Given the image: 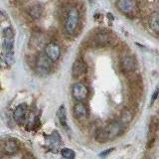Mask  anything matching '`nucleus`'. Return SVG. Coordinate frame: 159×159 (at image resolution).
I'll list each match as a JSON object with an SVG mask.
<instances>
[{
  "label": "nucleus",
  "instance_id": "1",
  "mask_svg": "<svg viewBox=\"0 0 159 159\" xmlns=\"http://www.w3.org/2000/svg\"><path fill=\"white\" fill-rule=\"evenodd\" d=\"M123 126L124 125L119 120L109 122L104 127L98 129L96 135L97 140L102 143L112 140L122 133Z\"/></svg>",
  "mask_w": 159,
  "mask_h": 159
},
{
  "label": "nucleus",
  "instance_id": "2",
  "mask_svg": "<svg viewBox=\"0 0 159 159\" xmlns=\"http://www.w3.org/2000/svg\"><path fill=\"white\" fill-rule=\"evenodd\" d=\"M3 50L5 54V58L11 64L13 60V48H14V32L12 28H5L3 31Z\"/></svg>",
  "mask_w": 159,
  "mask_h": 159
},
{
  "label": "nucleus",
  "instance_id": "3",
  "mask_svg": "<svg viewBox=\"0 0 159 159\" xmlns=\"http://www.w3.org/2000/svg\"><path fill=\"white\" fill-rule=\"evenodd\" d=\"M80 22V14L77 8H71L68 11V14L65 19L64 29L68 35H74L77 31L78 25Z\"/></svg>",
  "mask_w": 159,
  "mask_h": 159
},
{
  "label": "nucleus",
  "instance_id": "4",
  "mask_svg": "<svg viewBox=\"0 0 159 159\" xmlns=\"http://www.w3.org/2000/svg\"><path fill=\"white\" fill-rule=\"evenodd\" d=\"M116 7L122 14L134 17L138 14V6L134 0H116Z\"/></svg>",
  "mask_w": 159,
  "mask_h": 159
},
{
  "label": "nucleus",
  "instance_id": "5",
  "mask_svg": "<svg viewBox=\"0 0 159 159\" xmlns=\"http://www.w3.org/2000/svg\"><path fill=\"white\" fill-rule=\"evenodd\" d=\"M52 70V61L46 55L39 54L36 59V72L40 76H47Z\"/></svg>",
  "mask_w": 159,
  "mask_h": 159
},
{
  "label": "nucleus",
  "instance_id": "6",
  "mask_svg": "<svg viewBox=\"0 0 159 159\" xmlns=\"http://www.w3.org/2000/svg\"><path fill=\"white\" fill-rule=\"evenodd\" d=\"M114 41H116L114 36L109 31H107V30H101V31L97 32L93 37L94 44L101 47L111 46Z\"/></svg>",
  "mask_w": 159,
  "mask_h": 159
},
{
  "label": "nucleus",
  "instance_id": "7",
  "mask_svg": "<svg viewBox=\"0 0 159 159\" xmlns=\"http://www.w3.org/2000/svg\"><path fill=\"white\" fill-rule=\"evenodd\" d=\"M72 93L76 101L83 102L89 96V89L83 83H76L72 88Z\"/></svg>",
  "mask_w": 159,
  "mask_h": 159
},
{
  "label": "nucleus",
  "instance_id": "8",
  "mask_svg": "<svg viewBox=\"0 0 159 159\" xmlns=\"http://www.w3.org/2000/svg\"><path fill=\"white\" fill-rule=\"evenodd\" d=\"M121 71L125 74H129L134 72L137 69L136 59L133 56H124L120 61Z\"/></svg>",
  "mask_w": 159,
  "mask_h": 159
},
{
  "label": "nucleus",
  "instance_id": "9",
  "mask_svg": "<svg viewBox=\"0 0 159 159\" xmlns=\"http://www.w3.org/2000/svg\"><path fill=\"white\" fill-rule=\"evenodd\" d=\"M45 55L51 60L52 62H56L58 61V59L61 56V48L57 44L51 42L46 45L45 47Z\"/></svg>",
  "mask_w": 159,
  "mask_h": 159
},
{
  "label": "nucleus",
  "instance_id": "10",
  "mask_svg": "<svg viewBox=\"0 0 159 159\" xmlns=\"http://www.w3.org/2000/svg\"><path fill=\"white\" fill-rule=\"evenodd\" d=\"M87 64L84 63V60L78 59L74 62L72 67V76L74 78H80L84 76L87 73Z\"/></svg>",
  "mask_w": 159,
  "mask_h": 159
},
{
  "label": "nucleus",
  "instance_id": "11",
  "mask_svg": "<svg viewBox=\"0 0 159 159\" xmlns=\"http://www.w3.org/2000/svg\"><path fill=\"white\" fill-rule=\"evenodd\" d=\"M26 116H27V106L25 103L19 104L13 112L14 120L19 124H23L25 122Z\"/></svg>",
  "mask_w": 159,
  "mask_h": 159
},
{
  "label": "nucleus",
  "instance_id": "12",
  "mask_svg": "<svg viewBox=\"0 0 159 159\" xmlns=\"http://www.w3.org/2000/svg\"><path fill=\"white\" fill-rule=\"evenodd\" d=\"M74 116L79 120H84L89 116V111L86 107V104L82 102H79L74 106Z\"/></svg>",
  "mask_w": 159,
  "mask_h": 159
},
{
  "label": "nucleus",
  "instance_id": "13",
  "mask_svg": "<svg viewBox=\"0 0 159 159\" xmlns=\"http://www.w3.org/2000/svg\"><path fill=\"white\" fill-rule=\"evenodd\" d=\"M44 13V7L41 3H34L27 8V14L34 20H38L42 17Z\"/></svg>",
  "mask_w": 159,
  "mask_h": 159
},
{
  "label": "nucleus",
  "instance_id": "14",
  "mask_svg": "<svg viewBox=\"0 0 159 159\" xmlns=\"http://www.w3.org/2000/svg\"><path fill=\"white\" fill-rule=\"evenodd\" d=\"M47 144L52 150H57L61 144V138H60L57 131H55L52 135L47 137Z\"/></svg>",
  "mask_w": 159,
  "mask_h": 159
},
{
  "label": "nucleus",
  "instance_id": "15",
  "mask_svg": "<svg viewBox=\"0 0 159 159\" xmlns=\"http://www.w3.org/2000/svg\"><path fill=\"white\" fill-rule=\"evenodd\" d=\"M18 150H19V145L15 140L10 139V140L6 141V143H5L4 153L7 154V155H13V154H15Z\"/></svg>",
  "mask_w": 159,
  "mask_h": 159
},
{
  "label": "nucleus",
  "instance_id": "16",
  "mask_svg": "<svg viewBox=\"0 0 159 159\" xmlns=\"http://www.w3.org/2000/svg\"><path fill=\"white\" fill-rule=\"evenodd\" d=\"M149 27L153 32L159 34V12H154L149 17Z\"/></svg>",
  "mask_w": 159,
  "mask_h": 159
},
{
  "label": "nucleus",
  "instance_id": "17",
  "mask_svg": "<svg viewBox=\"0 0 159 159\" xmlns=\"http://www.w3.org/2000/svg\"><path fill=\"white\" fill-rule=\"evenodd\" d=\"M58 117H59V121L61 123V125L63 126L64 129H68V120H67V112H66V108L64 106H61L58 111Z\"/></svg>",
  "mask_w": 159,
  "mask_h": 159
},
{
  "label": "nucleus",
  "instance_id": "18",
  "mask_svg": "<svg viewBox=\"0 0 159 159\" xmlns=\"http://www.w3.org/2000/svg\"><path fill=\"white\" fill-rule=\"evenodd\" d=\"M133 118V113L129 111V109L125 108L123 109L120 113V117H119V121H120L123 125H125V124L129 123Z\"/></svg>",
  "mask_w": 159,
  "mask_h": 159
},
{
  "label": "nucleus",
  "instance_id": "19",
  "mask_svg": "<svg viewBox=\"0 0 159 159\" xmlns=\"http://www.w3.org/2000/svg\"><path fill=\"white\" fill-rule=\"evenodd\" d=\"M61 154L65 159H75V157H76L74 150L70 148H63L61 150Z\"/></svg>",
  "mask_w": 159,
  "mask_h": 159
},
{
  "label": "nucleus",
  "instance_id": "20",
  "mask_svg": "<svg viewBox=\"0 0 159 159\" xmlns=\"http://www.w3.org/2000/svg\"><path fill=\"white\" fill-rule=\"evenodd\" d=\"M158 93H159V89H155V92H154V93H153V96H152V98H151V104L155 102V99H156V98H157V96H158Z\"/></svg>",
  "mask_w": 159,
  "mask_h": 159
},
{
  "label": "nucleus",
  "instance_id": "21",
  "mask_svg": "<svg viewBox=\"0 0 159 159\" xmlns=\"http://www.w3.org/2000/svg\"><path fill=\"white\" fill-rule=\"evenodd\" d=\"M0 67H1V59H0Z\"/></svg>",
  "mask_w": 159,
  "mask_h": 159
}]
</instances>
